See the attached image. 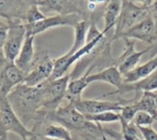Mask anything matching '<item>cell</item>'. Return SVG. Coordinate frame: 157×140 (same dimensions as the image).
<instances>
[{
  "label": "cell",
  "mask_w": 157,
  "mask_h": 140,
  "mask_svg": "<svg viewBox=\"0 0 157 140\" xmlns=\"http://www.w3.org/2000/svg\"><path fill=\"white\" fill-rule=\"evenodd\" d=\"M87 121L93 122L95 124H99V123H115V122H120L121 120V116L119 112H114V111H108V112H103L100 114H96V115H86L85 116Z\"/></svg>",
  "instance_id": "21"
},
{
  "label": "cell",
  "mask_w": 157,
  "mask_h": 140,
  "mask_svg": "<svg viewBox=\"0 0 157 140\" xmlns=\"http://www.w3.org/2000/svg\"><path fill=\"white\" fill-rule=\"evenodd\" d=\"M45 17H46L45 14L40 10L38 4H33L26 14L24 24H29V25L35 24L43 20Z\"/></svg>",
  "instance_id": "23"
},
{
  "label": "cell",
  "mask_w": 157,
  "mask_h": 140,
  "mask_svg": "<svg viewBox=\"0 0 157 140\" xmlns=\"http://www.w3.org/2000/svg\"><path fill=\"white\" fill-rule=\"evenodd\" d=\"M138 129L140 130L144 140H157V132L152 127V126L139 127Z\"/></svg>",
  "instance_id": "27"
},
{
  "label": "cell",
  "mask_w": 157,
  "mask_h": 140,
  "mask_svg": "<svg viewBox=\"0 0 157 140\" xmlns=\"http://www.w3.org/2000/svg\"><path fill=\"white\" fill-rule=\"evenodd\" d=\"M5 61H6L4 57V54H3V50H2V48H0V63L4 62Z\"/></svg>",
  "instance_id": "32"
},
{
  "label": "cell",
  "mask_w": 157,
  "mask_h": 140,
  "mask_svg": "<svg viewBox=\"0 0 157 140\" xmlns=\"http://www.w3.org/2000/svg\"><path fill=\"white\" fill-rule=\"evenodd\" d=\"M54 60H52L48 52L36 53L29 71L27 72L24 83L29 86H37L48 81L52 74Z\"/></svg>",
  "instance_id": "6"
},
{
  "label": "cell",
  "mask_w": 157,
  "mask_h": 140,
  "mask_svg": "<svg viewBox=\"0 0 157 140\" xmlns=\"http://www.w3.org/2000/svg\"><path fill=\"white\" fill-rule=\"evenodd\" d=\"M80 20V17L76 13H70L64 15L58 14L52 17H46L43 20L35 24H25V27L27 29V35L36 36L57 27H75Z\"/></svg>",
  "instance_id": "7"
},
{
  "label": "cell",
  "mask_w": 157,
  "mask_h": 140,
  "mask_svg": "<svg viewBox=\"0 0 157 140\" xmlns=\"http://www.w3.org/2000/svg\"><path fill=\"white\" fill-rule=\"evenodd\" d=\"M74 106L84 116L96 115L108 111L120 112L122 107V102H109L98 99H77L71 102Z\"/></svg>",
  "instance_id": "9"
},
{
  "label": "cell",
  "mask_w": 157,
  "mask_h": 140,
  "mask_svg": "<svg viewBox=\"0 0 157 140\" xmlns=\"http://www.w3.org/2000/svg\"><path fill=\"white\" fill-rule=\"evenodd\" d=\"M149 13V8L140 7L132 4L128 0H122L121 10L115 26L113 39L121 38L128 29L148 17Z\"/></svg>",
  "instance_id": "4"
},
{
  "label": "cell",
  "mask_w": 157,
  "mask_h": 140,
  "mask_svg": "<svg viewBox=\"0 0 157 140\" xmlns=\"http://www.w3.org/2000/svg\"><path fill=\"white\" fill-rule=\"evenodd\" d=\"M34 39L35 36L27 35L22 48L14 61V63L26 73L29 71L36 55L34 50Z\"/></svg>",
  "instance_id": "15"
},
{
  "label": "cell",
  "mask_w": 157,
  "mask_h": 140,
  "mask_svg": "<svg viewBox=\"0 0 157 140\" xmlns=\"http://www.w3.org/2000/svg\"><path fill=\"white\" fill-rule=\"evenodd\" d=\"M86 81L89 84L92 83H96V82L107 83L116 87V89H120L124 83L123 75L119 71V68L117 65L109 66L97 73H90L87 76Z\"/></svg>",
  "instance_id": "14"
},
{
  "label": "cell",
  "mask_w": 157,
  "mask_h": 140,
  "mask_svg": "<svg viewBox=\"0 0 157 140\" xmlns=\"http://www.w3.org/2000/svg\"><path fill=\"white\" fill-rule=\"evenodd\" d=\"M121 6L122 0H110L108 4L104 14V29L102 30L105 34L116 26L121 14Z\"/></svg>",
  "instance_id": "18"
},
{
  "label": "cell",
  "mask_w": 157,
  "mask_h": 140,
  "mask_svg": "<svg viewBox=\"0 0 157 140\" xmlns=\"http://www.w3.org/2000/svg\"><path fill=\"white\" fill-rule=\"evenodd\" d=\"M131 102V101H130ZM128 103L127 105L122 104V107L121 109L120 116H121V120L120 122H124V123H132L134 119V116L136 114L139 112L137 109V106L135 105V101H132V103Z\"/></svg>",
  "instance_id": "22"
},
{
  "label": "cell",
  "mask_w": 157,
  "mask_h": 140,
  "mask_svg": "<svg viewBox=\"0 0 157 140\" xmlns=\"http://www.w3.org/2000/svg\"><path fill=\"white\" fill-rule=\"evenodd\" d=\"M121 138L123 140H137V129L138 127L132 123H124L121 122Z\"/></svg>",
  "instance_id": "25"
},
{
  "label": "cell",
  "mask_w": 157,
  "mask_h": 140,
  "mask_svg": "<svg viewBox=\"0 0 157 140\" xmlns=\"http://www.w3.org/2000/svg\"><path fill=\"white\" fill-rule=\"evenodd\" d=\"M138 111H144L152 115L155 119L157 118V106L155 99L151 92H144L141 98L135 101Z\"/></svg>",
  "instance_id": "20"
},
{
  "label": "cell",
  "mask_w": 157,
  "mask_h": 140,
  "mask_svg": "<svg viewBox=\"0 0 157 140\" xmlns=\"http://www.w3.org/2000/svg\"><path fill=\"white\" fill-rule=\"evenodd\" d=\"M43 117L45 121L54 122L63 125L71 132H85L91 136H95V134L98 132L103 133L102 131H98L102 129L101 127H97L98 124L87 121L85 116L80 113L71 102H69L65 105L58 106L52 113L44 114Z\"/></svg>",
  "instance_id": "2"
},
{
  "label": "cell",
  "mask_w": 157,
  "mask_h": 140,
  "mask_svg": "<svg viewBox=\"0 0 157 140\" xmlns=\"http://www.w3.org/2000/svg\"><path fill=\"white\" fill-rule=\"evenodd\" d=\"M153 94H154V96H155V104H156V106H157V90L156 91H155V92H153Z\"/></svg>",
  "instance_id": "34"
},
{
  "label": "cell",
  "mask_w": 157,
  "mask_h": 140,
  "mask_svg": "<svg viewBox=\"0 0 157 140\" xmlns=\"http://www.w3.org/2000/svg\"><path fill=\"white\" fill-rule=\"evenodd\" d=\"M7 25V34L2 50L5 59L9 62H14L27 37V29L21 20L10 21Z\"/></svg>",
  "instance_id": "5"
},
{
  "label": "cell",
  "mask_w": 157,
  "mask_h": 140,
  "mask_svg": "<svg viewBox=\"0 0 157 140\" xmlns=\"http://www.w3.org/2000/svg\"><path fill=\"white\" fill-rule=\"evenodd\" d=\"M89 3H93L95 5H98V4H100V3H105L107 0H88Z\"/></svg>",
  "instance_id": "31"
},
{
  "label": "cell",
  "mask_w": 157,
  "mask_h": 140,
  "mask_svg": "<svg viewBox=\"0 0 157 140\" xmlns=\"http://www.w3.org/2000/svg\"><path fill=\"white\" fill-rule=\"evenodd\" d=\"M125 50L118 60L119 64L117 65L122 75L136 68L142 57L150 50V48H147L144 50L136 51L134 49V39L131 40V39H125Z\"/></svg>",
  "instance_id": "12"
},
{
  "label": "cell",
  "mask_w": 157,
  "mask_h": 140,
  "mask_svg": "<svg viewBox=\"0 0 157 140\" xmlns=\"http://www.w3.org/2000/svg\"><path fill=\"white\" fill-rule=\"evenodd\" d=\"M8 133L16 134L22 140H29L34 136L17 116L7 97H0V136Z\"/></svg>",
  "instance_id": "3"
},
{
  "label": "cell",
  "mask_w": 157,
  "mask_h": 140,
  "mask_svg": "<svg viewBox=\"0 0 157 140\" xmlns=\"http://www.w3.org/2000/svg\"><path fill=\"white\" fill-rule=\"evenodd\" d=\"M149 11H150V13L153 14L152 17L154 18V20H155V24H156L157 26V0L155 1L152 4V6L149 7Z\"/></svg>",
  "instance_id": "29"
},
{
  "label": "cell",
  "mask_w": 157,
  "mask_h": 140,
  "mask_svg": "<svg viewBox=\"0 0 157 140\" xmlns=\"http://www.w3.org/2000/svg\"><path fill=\"white\" fill-rule=\"evenodd\" d=\"M94 67L95 66H91L82 76L75 77L70 80L68 86H67V93H66V96H65V98L69 102H73L75 100L81 98L82 93L89 85V83L86 81V78L91 73V72L94 70Z\"/></svg>",
  "instance_id": "17"
},
{
  "label": "cell",
  "mask_w": 157,
  "mask_h": 140,
  "mask_svg": "<svg viewBox=\"0 0 157 140\" xmlns=\"http://www.w3.org/2000/svg\"><path fill=\"white\" fill-rule=\"evenodd\" d=\"M46 82L37 86L19 84L7 96L12 108L26 127L35 121L44 106Z\"/></svg>",
  "instance_id": "1"
},
{
  "label": "cell",
  "mask_w": 157,
  "mask_h": 140,
  "mask_svg": "<svg viewBox=\"0 0 157 140\" xmlns=\"http://www.w3.org/2000/svg\"><path fill=\"white\" fill-rule=\"evenodd\" d=\"M26 75L14 62L6 61L0 67V97H7L17 86L24 83Z\"/></svg>",
  "instance_id": "8"
},
{
  "label": "cell",
  "mask_w": 157,
  "mask_h": 140,
  "mask_svg": "<svg viewBox=\"0 0 157 140\" xmlns=\"http://www.w3.org/2000/svg\"><path fill=\"white\" fill-rule=\"evenodd\" d=\"M88 23L86 20H80L75 27V39L72 48L67 51V53L72 56L78 50L84 47L86 43V36L88 31Z\"/></svg>",
  "instance_id": "19"
},
{
  "label": "cell",
  "mask_w": 157,
  "mask_h": 140,
  "mask_svg": "<svg viewBox=\"0 0 157 140\" xmlns=\"http://www.w3.org/2000/svg\"><path fill=\"white\" fill-rule=\"evenodd\" d=\"M155 120V118L150 115L149 113L144 112V111H139L136 116H134V119L132 121V123L137 127H149L152 126V124L154 123V121Z\"/></svg>",
  "instance_id": "26"
},
{
  "label": "cell",
  "mask_w": 157,
  "mask_h": 140,
  "mask_svg": "<svg viewBox=\"0 0 157 140\" xmlns=\"http://www.w3.org/2000/svg\"><path fill=\"white\" fill-rule=\"evenodd\" d=\"M155 120H156V121H157V118H156V119H155Z\"/></svg>",
  "instance_id": "35"
},
{
  "label": "cell",
  "mask_w": 157,
  "mask_h": 140,
  "mask_svg": "<svg viewBox=\"0 0 157 140\" xmlns=\"http://www.w3.org/2000/svg\"><path fill=\"white\" fill-rule=\"evenodd\" d=\"M128 1L137 6L144 7V8H149L154 3V0H128Z\"/></svg>",
  "instance_id": "28"
},
{
  "label": "cell",
  "mask_w": 157,
  "mask_h": 140,
  "mask_svg": "<svg viewBox=\"0 0 157 140\" xmlns=\"http://www.w3.org/2000/svg\"><path fill=\"white\" fill-rule=\"evenodd\" d=\"M157 90V70H155L149 76L132 83H123L120 89H116L114 92H110L109 94H103V96H109L113 94H123L130 92H135L136 94L142 92H155Z\"/></svg>",
  "instance_id": "13"
},
{
  "label": "cell",
  "mask_w": 157,
  "mask_h": 140,
  "mask_svg": "<svg viewBox=\"0 0 157 140\" xmlns=\"http://www.w3.org/2000/svg\"><path fill=\"white\" fill-rule=\"evenodd\" d=\"M155 70H157V55L148 61L147 62L137 66L132 71L129 72L128 73L123 75V83H136L150 74H152Z\"/></svg>",
  "instance_id": "16"
},
{
  "label": "cell",
  "mask_w": 157,
  "mask_h": 140,
  "mask_svg": "<svg viewBox=\"0 0 157 140\" xmlns=\"http://www.w3.org/2000/svg\"><path fill=\"white\" fill-rule=\"evenodd\" d=\"M0 140H9V138H8V135H6V136H0Z\"/></svg>",
  "instance_id": "33"
},
{
  "label": "cell",
  "mask_w": 157,
  "mask_h": 140,
  "mask_svg": "<svg viewBox=\"0 0 157 140\" xmlns=\"http://www.w3.org/2000/svg\"><path fill=\"white\" fill-rule=\"evenodd\" d=\"M63 0H38V6L45 14L48 12H61Z\"/></svg>",
  "instance_id": "24"
},
{
  "label": "cell",
  "mask_w": 157,
  "mask_h": 140,
  "mask_svg": "<svg viewBox=\"0 0 157 140\" xmlns=\"http://www.w3.org/2000/svg\"><path fill=\"white\" fill-rule=\"evenodd\" d=\"M29 140H58L54 139V138H48V137H45V136H42V135H39V134H34V136L30 138Z\"/></svg>",
  "instance_id": "30"
},
{
  "label": "cell",
  "mask_w": 157,
  "mask_h": 140,
  "mask_svg": "<svg viewBox=\"0 0 157 140\" xmlns=\"http://www.w3.org/2000/svg\"><path fill=\"white\" fill-rule=\"evenodd\" d=\"M121 38L139 39L147 43H153L157 39L156 24L152 17H148L128 29Z\"/></svg>",
  "instance_id": "11"
},
{
  "label": "cell",
  "mask_w": 157,
  "mask_h": 140,
  "mask_svg": "<svg viewBox=\"0 0 157 140\" xmlns=\"http://www.w3.org/2000/svg\"><path fill=\"white\" fill-rule=\"evenodd\" d=\"M38 0H0V17L7 20H21L24 23L26 14Z\"/></svg>",
  "instance_id": "10"
}]
</instances>
